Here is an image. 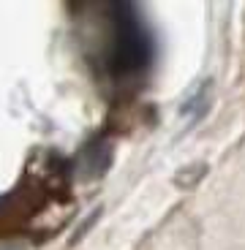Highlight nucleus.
I'll return each instance as SVG.
<instances>
[{"mask_svg":"<svg viewBox=\"0 0 245 250\" xmlns=\"http://www.w3.org/2000/svg\"><path fill=\"white\" fill-rule=\"evenodd\" d=\"M112 22V41L107 49V62L112 74H139L147 68L153 57V36L145 17L131 3H114L109 6Z\"/></svg>","mask_w":245,"mask_h":250,"instance_id":"nucleus-1","label":"nucleus"}]
</instances>
